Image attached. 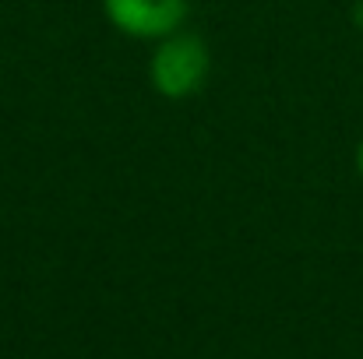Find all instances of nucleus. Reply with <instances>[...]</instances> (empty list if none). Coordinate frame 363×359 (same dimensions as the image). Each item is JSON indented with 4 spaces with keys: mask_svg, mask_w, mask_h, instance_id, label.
<instances>
[{
    "mask_svg": "<svg viewBox=\"0 0 363 359\" xmlns=\"http://www.w3.org/2000/svg\"><path fill=\"white\" fill-rule=\"evenodd\" d=\"M357 169H360V176H363V141L357 144Z\"/></svg>",
    "mask_w": 363,
    "mask_h": 359,
    "instance_id": "3",
    "label": "nucleus"
},
{
    "mask_svg": "<svg viewBox=\"0 0 363 359\" xmlns=\"http://www.w3.org/2000/svg\"><path fill=\"white\" fill-rule=\"evenodd\" d=\"M110 25L130 39H162L187 18V0H103Z\"/></svg>",
    "mask_w": 363,
    "mask_h": 359,
    "instance_id": "2",
    "label": "nucleus"
},
{
    "mask_svg": "<svg viewBox=\"0 0 363 359\" xmlns=\"http://www.w3.org/2000/svg\"><path fill=\"white\" fill-rule=\"evenodd\" d=\"M208 78V46L198 35H166L152 57V85L166 99L194 96Z\"/></svg>",
    "mask_w": 363,
    "mask_h": 359,
    "instance_id": "1",
    "label": "nucleus"
},
{
    "mask_svg": "<svg viewBox=\"0 0 363 359\" xmlns=\"http://www.w3.org/2000/svg\"><path fill=\"white\" fill-rule=\"evenodd\" d=\"M357 25L363 28V0H360V7H357Z\"/></svg>",
    "mask_w": 363,
    "mask_h": 359,
    "instance_id": "4",
    "label": "nucleus"
}]
</instances>
